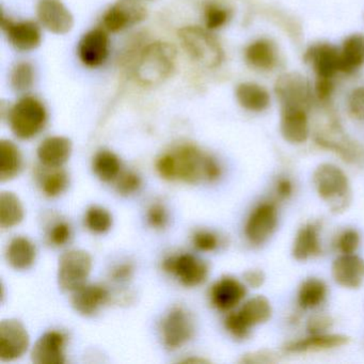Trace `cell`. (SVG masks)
<instances>
[{
    "label": "cell",
    "mask_w": 364,
    "mask_h": 364,
    "mask_svg": "<svg viewBox=\"0 0 364 364\" xmlns=\"http://www.w3.org/2000/svg\"><path fill=\"white\" fill-rule=\"evenodd\" d=\"M304 60L311 65L317 78L333 80L341 72L340 48L331 43L313 44L306 50Z\"/></svg>",
    "instance_id": "18"
},
{
    "label": "cell",
    "mask_w": 364,
    "mask_h": 364,
    "mask_svg": "<svg viewBox=\"0 0 364 364\" xmlns=\"http://www.w3.org/2000/svg\"><path fill=\"white\" fill-rule=\"evenodd\" d=\"M134 268L131 263H122L112 268V280L116 282H127L133 276Z\"/></svg>",
    "instance_id": "49"
},
{
    "label": "cell",
    "mask_w": 364,
    "mask_h": 364,
    "mask_svg": "<svg viewBox=\"0 0 364 364\" xmlns=\"http://www.w3.org/2000/svg\"><path fill=\"white\" fill-rule=\"evenodd\" d=\"M278 48L268 38H259L245 50L247 65L257 71H272L278 65Z\"/></svg>",
    "instance_id": "27"
},
{
    "label": "cell",
    "mask_w": 364,
    "mask_h": 364,
    "mask_svg": "<svg viewBox=\"0 0 364 364\" xmlns=\"http://www.w3.org/2000/svg\"><path fill=\"white\" fill-rule=\"evenodd\" d=\"M148 223L155 230H161L166 228L168 223V214L165 206L161 203H153L146 213Z\"/></svg>",
    "instance_id": "44"
},
{
    "label": "cell",
    "mask_w": 364,
    "mask_h": 364,
    "mask_svg": "<svg viewBox=\"0 0 364 364\" xmlns=\"http://www.w3.org/2000/svg\"><path fill=\"white\" fill-rule=\"evenodd\" d=\"M163 269L168 274L176 276L187 287L201 285L205 282L210 272L208 264L191 253L166 257L163 261Z\"/></svg>",
    "instance_id": "11"
},
{
    "label": "cell",
    "mask_w": 364,
    "mask_h": 364,
    "mask_svg": "<svg viewBox=\"0 0 364 364\" xmlns=\"http://www.w3.org/2000/svg\"><path fill=\"white\" fill-rule=\"evenodd\" d=\"M178 50L168 42L155 41L142 48L136 61V80L142 86H159L176 70Z\"/></svg>",
    "instance_id": "1"
},
{
    "label": "cell",
    "mask_w": 364,
    "mask_h": 364,
    "mask_svg": "<svg viewBox=\"0 0 364 364\" xmlns=\"http://www.w3.org/2000/svg\"><path fill=\"white\" fill-rule=\"evenodd\" d=\"M280 132L283 139L289 144H304L310 137L308 109L280 107Z\"/></svg>",
    "instance_id": "20"
},
{
    "label": "cell",
    "mask_w": 364,
    "mask_h": 364,
    "mask_svg": "<svg viewBox=\"0 0 364 364\" xmlns=\"http://www.w3.org/2000/svg\"><path fill=\"white\" fill-rule=\"evenodd\" d=\"M235 97L242 109L249 112H263L270 106V95L265 87L257 82H245L235 89Z\"/></svg>",
    "instance_id": "28"
},
{
    "label": "cell",
    "mask_w": 364,
    "mask_h": 364,
    "mask_svg": "<svg viewBox=\"0 0 364 364\" xmlns=\"http://www.w3.org/2000/svg\"><path fill=\"white\" fill-rule=\"evenodd\" d=\"M272 304L262 295L249 298L237 312H231L225 319V327L233 338L245 340L250 336L251 328L269 321Z\"/></svg>",
    "instance_id": "5"
},
{
    "label": "cell",
    "mask_w": 364,
    "mask_h": 364,
    "mask_svg": "<svg viewBox=\"0 0 364 364\" xmlns=\"http://www.w3.org/2000/svg\"><path fill=\"white\" fill-rule=\"evenodd\" d=\"M48 114L46 105L31 95L21 97L8 112V121L12 133L18 139L29 140L39 135L46 123Z\"/></svg>",
    "instance_id": "3"
},
{
    "label": "cell",
    "mask_w": 364,
    "mask_h": 364,
    "mask_svg": "<svg viewBox=\"0 0 364 364\" xmlns=\"http://www.w3.org/2000/svg\"><path fill=\"white\" fill-rule=\"evenodd\" d=\"M35 84V69L26 61L16 63L10 74V85L16 92H26Z\"/></svg>",
    "instance_id": "37"
},
{
    "label": "cell",
    "mask_w": 364,
    "mask_h": 364,
    "mask_svg": "<svg viewBox=\"0 0 364 364\" xmlns=\"http://www.w3.org/2000/svg\"><path fill=\"white\" fill-rule=\"evenodd\" d=\"M347 108L355 120L364 123V86L357 87L351 91L347 100Z\"/></svg>",
    "instance_id": "43"
},
{
    "label": "cell",
    "mask_w": 364,
    "mask_h": 364,
    "mask_svg": "<svg viewBox=\"0 0 364 364\" xmlns=\"http://www.w3.org/2000/svg\"><path fill=\"white\" fill-rule=\"evenodd\" d=\"M31 338L25 326L18 319H4L0 323V360L20 359L29 347Z\"/></svg>",
    "instance_id": "13"
},
{
    "label": "cell",
    "mask_w": 364,
    "mask_h": 364,
    "mask_svg": "<svg viewBox=\"0 0 364 364\" xmlns=\"http://www.w3.org/2000/svg\"><path fill=\"white\" fill-rule=\"evenodd\" d=\"M274 95L280 107H300L309 110L312 105V87L298 72H289L279 76L274 84Z\"/></svg>",
    "instance_id": "8"
},
{
    "label": "cell",
    "mask_w": 364,
    "mask_h": 364,
    "mask_svg": "<svg viewBox=\"0 0 364 364\" xmlns=\"http://www.w3.org/2000/svg\"><path fill=\"white\" fill-rule=\"evenodd\" d=\"M182 362H184V363H206L208 361L206 359H202V358H187V359L183 360Z\"/></svg>",
    "instance_id": "51"
},
{
    "label": "cell",
    "mask_w": 364,
    "mask_h": 364,
    "mask_svg": "<svg viewBox=\"0 0 364 364\" xmlns=\"http://www.w3.org/2000/svg\"><path fill=\"white\" fill-rule=\"evenodd\" d=\"M278 225V208L274 202L264 201L257 204L247 218L244 233L249 244L261 246L265 244Z\"/></svg>",
    "instance_id": "9"
},
{
    "label": "cell",
    "mask_w": 364,
    "mask_h": 364,
    "mask_svg": "<svg viewBox=\"0 0 364 364\" xmlns=\"http://www.w3.org/2000/svg\"><path fill=\"white\" fill-rule=\"evenodd\" d=\"M6 257L8 263L14 269L26 270L35 263L37 250L29 238L16 236L9 242Z\"/></svg>",
    "instance_id": "30"
},
{
    "label": "cell",
    "mask_w": 364,
    "mask_h": 364,
    "mask_svg": "<svg viewBox=\"0 0 364 364\" xmlns=\"http://www.w3.org/2000/svg\"><path fill=\"white\" fill-rule=\"evenodd\" d=\"M110 293L104 285L85 284L73 291L71 302L76 312L84 316H92L102 306L108 304Z\"/></svg>",
    "instance_id": "23"
},
{
    "label": "cell",
    "mask_w": 364,
    "mask_h": 364,
    "mask_svg": "<svg viewBox=\"0 0 364 364\" xmlns=\"http://www.w3.org/2000/svg\"><path fill=\"white\" fill-rule=\"evenodd\" d=\"M331 317L326 314H315L309 318L306 329L310 334L325 333L332 327Z\"/></svg>",
    "instance_id": "45"
},
{
    "label": "cell",
    "mask_w": 364,
    "mask_h": 364,
    "mask_svg": "<svg viewBox=\"0 0 364 364\" xmlns=\"http://www.w3.org/2000/svg\"><path fill=\"white\" fill-rule=\"evenodd\" d=\"M333 82L328 78H317L314 87V95L321 103H326L333 92Z\"/></svg>",
    "instance_id": "47"
},
{
    "label": "cell",
    "mask_w": 364,
    "mask_h": 364,
    "mask_svg": "<svg viewBox=\"0 0 364 364\" xmlns=\"http://www.w3.org/2000/svg\"><path fill=\"white\" fill-rule=\"evenodd\" d=\"M141 185V178L136 172L125 171L117 178L116 189L119 195L131 196L137 193Z\"/></svg>",
    "instance_id": "41"
},
{
    "label": "cell",
    "mask_w": 364,
    "mask_h": 364,
    "mask_svg": "<svg viewBox=\"0 0 364 364\" xmlns=\"http://www.w3.org/2000/svg\"><path fill=\"white\" fill-rule=\"evenodd\" d=\"M331 272L336 284L344 289H359L364 282V259L355 253L341 255L334 259Z\"/></svg>",
    "instance_id": "22"
},
{
    "label": "cell",
    "mask_w": 364,
    "mask_h": 364,
    "mask_svg": "<svg viewBox=\"0 0 364 364\" xmlns=\"http://www.w3.org/2000/svg\"><path fill=\"white\" fill-rule=\"evenodd\" d=\"M274 193L279 200H287L293 196L294 184L287 176H280L274 183Z\"/></svg>",
    "instance_id": "48"
},
{
    "label": "cell",
    "mask_w": 364,
    "mask_h": 364,
    "mask_svg": "<svg viewBox=\"0 0 364 364\" xmlns=\"http://www.w3.org/2000/svg\"><path fill=\"white\" fill-rule=\"evenodd\" d=\"M67 336L50 330L40 336L31 350V360L37 364H63L65 362Z\"/></svg>",
    "instance_id": "21"
},
{
    "label": "cell",
    "mask_w": 364,
    "mask_h": 364,
    "mask_svg": "<svg viewBox=\"0 0 364 364\" xmlns=\"http://www.w3.org/2000/svg\"><path fill=\"white\" fill-rule=\"evenodd\" d=\"M183 50L196 63L208 69H216L225 59L223 46L208 31L198 26L183 27L178 31Z\"/></svg>",
    "instance_id": "4"
},
{
    "label": "cell",
    "mask_w": 364,
    "mask_h": 364,
    "mask_svg": "<svg viewBox=\"0 0 364 364\" xmlns=\"http://www.w3.org/2000/svg\"><path fill=\"white\" fill-rule=\"evenodd\" d=\"M85 225L92 233H107L112 227V214L102 206H90L85 215Z\"/></svg>",
    "instance_id": "36"
},
{
    "label": "cell",
    "mask_w": 364,
    "mask_h": 364,
    "mask_svg": "<svg viewBox=\"0 0 364 364\" xmlns=\"http://www.w3.org/2000/svg\"><path fill=\"white\" fill-rule=\"evenodd\" d=\"M170 153L174 161L176 180L189 184L205 181V164L208 154L191 144H181Z\"/></svg>",
    "instance_id": "10"
},
{
    "label": "cell",
    "mask_w": 364,
    "mask_h": 364,
    "mask_svg": "<svg viewBox=\"0 0 364 364\" xmlns=\"http://www.w3.org/2000/svg\"><path fill=\"white\" fill-rule=\"evenodd\" d=\"M349 338L343 334L315 333L306 338L291 341L284 345V351L289 353H306L311 351L330 350L340 348L348 343Z\"/></svg>",
    "instance_id": "25"
},
{
    "label": "cell",
    "mask_w": 364,
    "mask_h": 364,
    "mask_svg": "<svg viewBox=\"0 0 364 364\" xmlns=\"http://www.w3.org/2000/svg\"><path fill=\"white\" fill-rule=\"evenodd\" d=\"M231 18V10L220 4H208L204 8V23L208 31L223 28Z\"/></svg>",
    "instance_id": "38"
},
{
    "label": "cell",
    "mask_w": 364,
    "mask_h": 364,
    "mask_svg": "<svg viewBox=\"0 0 364 364\" xmlns=\"http://www.w3.org/2000/svg\"><path fill=\"white\" fill-rule=\"evenodd\" d=\"M193 244L198 250L203 251V252H212L218 248L220 240L214 232L200 230L193 234Z\"/></svg>",
    "instance_id": "42"
},
{
    "label": "cell",
    "mask_w": 364,
    "mask_h": 364,
    "mask_svg": "<svg viewBox=\"0 0 364 364\" xmlns=\"http://www.w3.org/2000/svg\"><path fill=\"white\" fill-rule=\"evenodd\" d=\"M278 361L276 353L268 350H257L242 355L240 362L246 364L274 363Z\"/></svg>",
    "instance_id": "46"
},
{
    "label": "cell",
    "mask_w": 364,
    "mask_h": 364,
    "mask_svg": "<svg viewBox=\"0 0 364 364\" xmlns=\"http://www.w3.org/2000/svg\"><path fill=\"white\" fill-rule=\"evenodd\" d=\"M72 237V228L69 223L58 220L53 223L48 230L46 238L48 244L54 247H63L70 242Z\"/></svg>",
    "instance_id": "39"
},
{
    "label": "cell",
    "mask_w": 364,
    "mask_h": 364,
    "mask_svg": "<svg viewBox=\"0 0 364 364\" xmlns=\"http://www.w3.org/2000/svg\"><path fill=\"white\" fill-rule=\"evenodd\" d=\"M73 144L63 136H50L38 146L37 155L43 167L61 168L71 157Z\"/></svg>",
    "instance_id": "26"
},
{
    "label": "cell",
    "mask_w": 364,
    "mask_h": 364,
    "mask_svg": "<svg viewBox=\"0 0 364 364\" xmlns=\"http://www.w3.org/2000/svg\"><path fill=\"white\" fill-rule=\"evenodd\" d=\"M361 237L357 230L346 229L338 234L336 240V247L342 255H351L359 248Z\"/></svg>",
    "instance_id": "40"
},
{
    "label": "cell",
    "mask_w": 364,
    "mask_h": 364,
    "mask_svg": "<svg viewBox=\"0 0 364 364\" xmlns=\"http://www.w3.org/2000/svg\"><path fill=\"white\" fill-rule=\"evenodd\" d=\"M25 213L22 202L16 193L3 191L0 195V227L11 229L22 223Z\"/></svg>",
    "instance_id": "33"
},
{
    "label": "cell",
    "mask_w": 364,
    "mask_h": 364,
    "mask_svg": "<svg viewBox=\"0 0 364 364\" xmlns=\"http://www.w3.org/2000/svg\"><path fill=\"white\" fill-rule=\"evenodd\" d=\"M1 28L9 43L20 52H31L42 43V31L33 21L14 22L5 14L1 16Z\"/></svg>",
    "instance_id": "15"
},
{
    "label": "cell",
    "mask_w": 364,
    "mask_h": 364,
    "mask_svg": "<svg viewBox=\"0 0 364 364\" xmlns=\"http://www.w3.org/2000/svg\"><path fill=\"white\" fill-rule=\"evenodd\" d=\"M110 53V40L105 29L97 28L82 36L77 54L85 67L95 69L106 63Z\"/></svg>",
    "instance_id": "16"
},
{
    "label": "cell",
    "mask_w": 364,
    "mask_h": 364,
    "mask_svg": "<svg viewBox=\"0 0 364 364\" xmlns=\"http://www.w3.org/2000/svg\"><path fill=\"white\" fill-rule=\"evenodd\" d=\"M39 184L46 197H59L69 186V176L61 168L44 167L43 173L39 174Z\"/></svg>",
    "instance_id": "35"
},
{
    "label": "cell",
    "mask_w": 364,
    "mask_h": 364,
    "mask_svg": "<svg viewBox=\"0 0 364 364\" xmlns=\"http://www.w3.org/2000/svg\"><path fill=\"white\" fill-rule=\"evenodd\" d=\"M242 279L247 287L251 289H259L265 282V274L261 269L247 270Z\"/></svg>",
    "instance_id": "50"
},
{
    "label": "cell",
    "mask_w": 364,
    "mask_h": 364,
    "mask_svg": "<svg viewBox=\"0 0 364 364\" xmlns=\"http://www.w3.org/2000/svg\"><path fill=\"white\" fill-rule=\"evenodd\" d=\"M23 157L14 142L3 139L0 141V181L8 182L20 174Z\"/></svg>",
    "instance_id": "31"
},
{
    "label": "cell",
    "mask_w": 364,
    "mask_h": 364,
    "mask_svg": "<svg viewBox=\"0 0 364 364\" xmlns=\"http://www.w3.org/2000/svg\"><path fill=\"white\" fill-rule=\"evenodd\" d=\"M323 252L321 227L318 223H309L302 225L294 238L291 255L299 262H306L318 257Z\"/></svg>",
    "instance_id": "24"
},
{
    "label": "cell",
    "mask_w": 364,
    "mask_h": 364,
    "mask_svg": "<svg viewBox=\"0 0 364 364\" xmlns=\"http://www.w3.org/2000/svg\"><path fill=\"white\" fill-rule=\"evenodd\" d=\"M37 16L40 24L55 35H67L73 29V14L61 0H39Z\"/></svg>",
    "instance_id": "17"
},
{
    "label": "cell",
    "mask_w": 364,
    "mask_h": 364,
    "mask_svg": "<svg viewBox=\"0 0 364 364\" xmlns=\"http://www.w3.org/2000/svg\"><path fill=\"white\" fill-rule=\"evenodd\" d=\"M246 284L234 277L225 276L210 287V299L217 310L230 312L246 297Z\"/></svg>",
    "instance_id": "19"
},
{
    "label": "cell",
    "mask_w": 364,
    "mask_h": 364,
    "mask_svg": "<svg viewBox=\"0 0 364 364\" xmlns=\"http://www.w3.org/2000/svg\"><path fill=\"white\" fill-rule=\"evenodd\" d=\"M314 139L317 146L336 153L347 163H355L360 159L359 146L345 135L342 127L336 121L330 123L327 129H318L315 133Z\"/></svg>",
    "instance_id": "14"
},
{
    "label": "cell",
    "mask_w": 364,
    "mask_h": 364,
    "mask_svg": "<svg viewBox=\"0 0 364 364\" xmlns=\"http://www.w3.org/2000/svg\"><path fill=\"white\" fill-rule=\"evenodd\" d=\"M164 346L169 350H176L184 346L195 334V321L193 315L183 308L174 306L166 313L159 326Z\"/></svg>",
    "instance_id": "7"
},
{
    "label": "cell",
    "mask_w": 364,
    "mask_h": 364,
    "mask_svg": "<svg viewBox=\"0 0 364 364\" xmlns=\"http://www.w3.org/2000/svg\"><path fill=\"white\" fill-rule=\"evenodd\" d=\"M328 295L327 284L318 278H308L298 289L297 301L304 310L318 308Z\"/></svg>",
    "instance_id": "32"
},
{
    "label": "cell",
    "mask_w": 364,
    "mask_h": 364,
    "mask_svg": "<svg viewBox=\"0 0 364 364\" xmlns=\"http://www.w3.org/2000/svg\"><path fill=\"white\" fill-rule=\"evenodd\" d=\"M120 159L112 151L101 150L95 155L92 170L95 176L105 183L117 180L121 174Z\"/></svg>",
    "instance_id": "34"
},
{
    "label": "cell",
    "mask_w": 364,
    "mask_h": 364,
    "mask_svg": "<svg viewBox=\"0 0 364 364\" xmlns=\"http://www.w3.org/2000/svg\"><path fill=\"white\" fill-rule=\"evenodd\" d=\"M312 180L317 196L332 213L346 210L351 201L350 183L340 167L334 164H321L315 169Z\"/></svg>",
    "instance_id": "2"
},
{
    "label": "cell",
    "mask_w": 364,
    "mask_h": 364,
    "mask_svg": "<svg viewBox=\"0 0 364 364\" xmlns=\"http://www.w3.org/2000/svg\"><path fill=\"white\" fill-rule=\"evenodd\" d=\"M148 18V10L139 0H118L103 16L106 31L117 33L144 22Z\"/></svg>",
    "instance_id": "12"
},
{
    "label": "cell",
    "mask_w": 364,
    "mask_h": 364,
    "mask_svg": "<svg viewBox=\"0 0 364 364\" xmlns=\"http://www.w3.org/2000/svg\"><path fill=\"white\" fill-rule=\"evenodd\" d=\"M341 72L355 73L364 65V35L353 33L343 41L340 48Z\"/></svg>",
    "instance_id": "29"
},
{
    "label": "cell",
    "mask_w": 364,
    "mask_h": 364,
    "mask_svg": "<svg viewBox=\"0 0 364 364\" xmlns=\"http://www.w3.org/2000/svg\"><path fill=\"white\" fill-rule=\"evenodd\" d=\"M92 269V257L87 251L72 249L61 255L58 265V284L63 291L73 293L86 284Z\"/></svg>",
    "instance_id": "6"
}]
</instances>
